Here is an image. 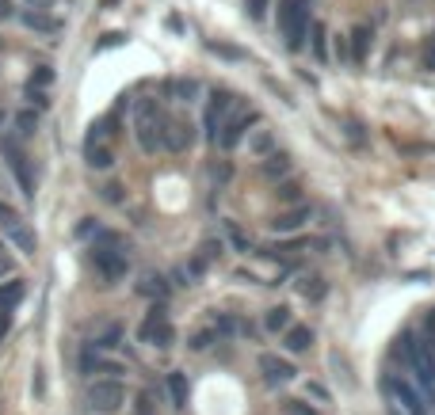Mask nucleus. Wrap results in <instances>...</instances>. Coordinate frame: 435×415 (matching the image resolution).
Wrapping results in <instances>:
<instances>
[{
    "instance_id": "dca6fc26",
    "label": "nucleus",
    "mask_w": 435,
    "mask_h": 415,
    "mask_svg": "<svg viewBox=\"0 0 435 415\" xmlns=\"http://www.w3.org/2000/svg\"><path fill=\"white\" fill-rule=\"evenodd\" d=\"M263 328L267 332H290V309L287 305H275V309H267V317H263Z\"/></svg>"
},
{
    "instance_id": "72a5a7b5",
    "label": "nucleus",
    "mask_w": 435,
    "mask_h": 415,
    "mask_svg": "<svg viewBox=\"0 0 435 415\" xmlns=\"http://www.w3.org/2000/svg\"><path fill=\"white\" fill-rule=\"evenodd\" d=\"M424 328H427V347H432V350H435V309H432V312H427Z\"/></svg>"
},
{
    "instance_id": "423d86ee",
    "label": "nucleus",
    "mask_w": 435,
    "mask_h": 415,
    "mask_svg": "<svg viewBox=\"0 0 435 415\" xmlns=\"http://www.w3.org/2000/svg\"><path fill=\"white\" fill-rule=\"evenodd\" d=\"M92 263H96V270L107 278V282H115V278H123L126 270H130L126 252H119L115 244H92Z\"/></svg>"
},
{
    "instance_id": "4c0bfd02",
    "label": "nucleus",
    "mask_w": 435,
    "mask_h": 415,
    "mask_svg": "<svg viewBox=\"0 0 435 415\" xmlns=\"http://www.w3.org/2000/svg\"><path fill=\"white\" fill-rule=\"evenodd\" d=\"M12 270H16V263H12L8 255L0 252V278H4V275H12Z\"/></svg>"
},
{
    "instance_id": "f257e3e1",
    "label": "nucleus",
    "mask_w": 435,
    "mask_h": 415,
    "mask_svg": "<svg viewBox=\"0 0 435 415\" xmlns=\"http://www.w3.org/2000/svg\"><path fill=\"white\" fill-rule=\"evenodd\" d=\"M279 27L290 50H302L305 31H310V0H283L279 4Z\"/></svg>"
},
{
    "instance_id": "6e6552de",
    "label": "nucleus",
    "mask_w": 435,
    "mask_h": 415,
    "mask_svg": "<svg viewBox=\"0 0 435 415\" xmlns=\"http://www.w3.org/2000/svg\"><path fill=\"white\" fill-rule=\"evenodd\" d=\"M386 389L394 392V400L405 407V415H424V400H420V392L412 389V385L405 381V377H397V374H394V377H386Z\"/></svg>"
},
{
    "instance_id": "1a4fd4ad",
    "label": "nucleus",
    "mask_w": 435,
    "mask_h": 415,
    "mask_svg": "<svg viewBox=\"0 0 435 415\" xmlns=\"http://www.w3.org/2000/svg\"><path fill=\"white\" fill-rule=\"evenodd\" d=\"M260 370H263V381L267 385H287L294 381V366L279 354H260Z\"/></svg>"
},
{
    "instance_id": "f8f14e48",
    "label": "nucleus",
    "mask_w": 435,
    "mask_h": 415,
    "mask_svg": "<svg viewBox=\"0 0 435 415\" xmlns=\"http://www.w3.org/2000/svg\"><path fill=\"white\" fill-rule=\"evenodd\" d=\"M252 123H256V114H241V118H233V123L225 126L222 134H218V145H222V149H233L241 138H245V130H248Z\"/></svg>"
},
{
    "instance_id": "0eeeda50",
    "label": "nucleus",
    "mask_w": 435,
    "mask_h": 415,
    "mask_svg": "<svg viewBox=\"0 0 435 415\" xmlns=\"http://www.w3.org/2000/svg\"><path fill=\"white\" fill-rule=\"evenodd\" d=\"M195 141V126L188 118H165V130H161V145H168L172 153H183Z\"/></svg>"
},
{
    "instance_id": "39448f33",
    "label": "nucleus",
    "mask_w": 435,
    "mask_h": 415,
    "mask_svg": "<svg viewBox=\"0 0 435 415\" xmlns=\"http://www.w3.org/2000/svg\"><path fill=\"white\" fill-rule=\"evenodd\" d=\"M141 343H149V347H172L176 343V328L172 320H168L165 309H149L145 324H141Z\"/></svg>"
},
{
    "instance_id": "a878e982",
    "label": "nucleus",
    "mask_w": 435,
    "mask_h": 415,
    "mask_svg": "<svg viewBox=\"0 0 435 415\" xmlns=\"http://www.w3.org/2000/svg\"><path fill=\"white\" fill-rule=\"evenodd\" d=\"M214 339H222V335H218V328H203V332L191 335V350H206Z\"/></svg>"
},
{
    "instance_id": "4be33fe9",
    "label": "nucleus",
    "mask_w": 435,
    "mask_h": 415,
    "mask_svg": "<svg viewBox=\"0 0 435 415\" xmlns=\"http://www.w3.org/2000/svg\"><path fill=\"white\" fill-rule=\"evenodd\" d=\"M138 290L145 293V297H161V301L168 297V286H165V278H161V275H145V278H141V286H138Z\"/></svg>"
},
{
    "instance_id": "f03ea898",
    "label": "nucleus",
    "mask_w": 435,
    "mask_h": 415,
    "mask_svg": "<svg viewBox=\"0 0 435 415\" xmlns=\"http://www.w3.org/2000/svg\"><path fill=\"white\" fill-rule=\"evenodd\" d=\"M401 347H405V359H409L412 374L420 377V385L435 389V350L427 347V343H420L412 332H405V335H401Z\"/></svg>"
},
{
    "instance_id": "473e14b6",
    "label": "nucleus",
    "mask_w": 435,
    "mask_h": 415,
    "mask_svg": "<svg viewBox=\"0 0 435 415\" xmlns=\"http://www.w3.org/2000/svg\"><path fill=\"white\" fill-rule=\"evenodd\" d=\"M12 221H19V213H16V210H12V206H8V202H0V225L8 228V225H12Z\"/></svg>"
},
{
    "instance_id": "aec40b11",
    "label": "nucleus",
    "mask_w": 435,
    "mask_h": 415,
    "mask_svg": "<svg viewBox=\"0 0 435 415\" xmlns=\"http://www.w3.org/2000/svg\"><path fill=\"white\" fill-rule=\"evenodd\" d=\"M370 39H374V34H370V27H355V31H352V57H355V61H367Z\"/></svg>"
},
{
    "instance_id": "f704fd0d",
    "label": "nucleus",
    "mask_w": 435,
    "mask_h": 415,
    "mask_svg": "<svg viewBox=\"0 0 435 415\" xmlns=\"http://www.w3.org/2000/svg\"><path fill=\"white\" fill-rule=\"evenodd\" d=\"M263 8H267V0H248V16H252V19H260Z\"/></svg>"
},
{
    "instance_id": "bb28decb",
    "label": "nucleus",
    "mask_w": 435,
    "mask_h": 415,
    "mask_svg": "<svg viewBox=\"0 0 435 415\" xmlns=\"http://www.w3.org/2000/svg\"><path fill=\"white\" fill-rule=\"evenodd\" d=\"M23 23H27V27H34V31H54V19H46L42 12H27Z\"/></svg>"
},
{
    "instance_id": "f3484780",
    "label": "nucleus",
    "mask_w": 435,
    "mask_h": 415,
    "mask_svg": "<svg viewBox=\"0 0 435 415\" xmlns=\"http://www.w3.org/2000/svg\"><path fill=\"white\" fill-rule=\"evenodd\" d=\"M195 92H199V84L191 81V76H188V81L180 76V81H168V84H165V96H168V99H180V103H183V99L191 103V99H195Z\"/></svg>"
},
{
    "instance_id": "cd10ccee",
    "label": "nucleus",
    "mask_w": 435,
    "mask_h": 415,
    "mask_svg": "<svg viewBox=\"0 0 435 415\" xmlns=\"http://www.w3.org/2000/svg\"><path fill=\"white\" fill-rule=\"evenodd\" d=\"M225 233H230V240H233V244H237V248H241V252H248V248H252V244H248V236H245V233H241V228H237V225H233V221H225Z\"/></svg>"
},
{
    "instance_id": "2eb2a0df",
    "label": "nucleus",
    "mask_w": 435,
    "mask_h": 415,
    "mask_svg": "<svg viewBox=\"0 0 435 415\" xmlns=\"http://www.w3.org/2000/svg\"><path fill=\"white\" fill-rule=\"evenodd\" d=\"M4 153H8V160H12V168H16L19 183H23V195H34V191H31V175H27V156L19 153V149L12 145V141H8V145H4Z\"/></svg>"
},
{
    "instance_id": "7ed1b4c3",
    "label": "nucleus",
    "mask_w": 435,
    "mask_h": 415,
    "mask_svg": "<svg viewBox=\"0 0 435 415\" xmlns=\"http://www.w3.org/2000/svg\"><path fill=\"white\" fill-rule=\"evenodd\" d=\"M134 126H138V145L145 153H156L161 145V126H165V114L156 111L153 99H141L138 111H134Z\"/></svg>"
},
{
    "instance_id": "c9c22d12",
    "label": "nucleus",
    "mask_w": 435,
    "mask_h": 415,
    "mask_svg": "<svg viewBox=\"0 0 435 415\" xmlns=\"http://www.w3.org/2000/svg\"><path fill=\"white\" fill-rule=\"evenodd\" d=\"M267 145H271L267 130H263V134H256V141H252V149H256V153H267Z\"/></svg>"
},
{
    "instance_id": "9b49d317",
    "label": "nucleus",
    "mask_w": 435,
    "mask_h": 415,
    "mask_svg": "<svg viewBox=\"0 0 435 415\" xmlns=\"http://www.w3.org/2000/svg\"><path fill=\"white\" fill-rule=\"evenodd\" d=\"M310 217V206H294V210H283L271 217V233H294L302 228V221Z\"/></svg>"
},
{
    "instance_id": "a211bd4d",
    "label": "nucleus",
    "mask_w": 435,
    "mask_h": 415,
    "mask_svg": "<svg viewBox=\"0 0 435 415\" xmlns=\"http://www.w3.org/2000/svg\"><path fill=\"white\" fill-rule=\"evenodd\" d=\"M81 366H84V374H96V370H103V374H123V370H119L115 362H103V359H99V354H96V350H92V347L84 350Z\"/></svg>"
},
{
    "instance_id": "6ab92c4d",
    "label": "nucleus",
    "mask_w": 435,
    "mask_h": 415,
    "mask_svg": "<svg viewBox=\"0 0 435 415\" xmlns=\"http://www.w3.org/2000/svg\"><path fill=\"white\" fill-rule=\"evenodd\" d=\"M290 171V156L287 153H271L267 160H263V175L267 180H279V175H287Z\"/></svg>"
},
{
    "instance_id": "20e7f679",
    "label": "nucleus",
    "mask_w": 435,
    "mask_h": 415,
    "mask_svg": "<svg viewBox=\"0 0 435 415\" xmlns=\"http://www.w3.org/2000/svg\"><path fill=\"white\" fill-rule=\"evenodd\" d=\"M123 400H126V389L115 381V377H103V381H92L88 385V404H92V412H99V415L119 412Z\"/></svg>"
},
{
    "instance_id": "a19ab883",
    "label": "nucleus",
    "mask_w": 435,
    "mask_h": 415,
    "mask_svg": "<svg viewBox=\"0 0 435 415\" xmlns=\"http://www.w3.org/2000/svg\"><path fill=\"white\" fill-rule=\"evenodd\" d=\"M427 69H435V39H432V50H427Z\"/></svg>"
},
{
    "instance_id": "79ce46f5",
    "label": "nucleus",
    "mask_w": 435,
    "mask_h": 415,
    "mask_svg": "<svg viewBox=\"0 0 435 415\" xmlns=\"http://www.w3.org/2000/svg\"><path fill=\"white\" fill-rule=\"evenodd\" d=\"M0 123H4V114H0Z\"/></svg>"
},
{
    "instance_id": "c85d7f7f",
    "label": "nucleus",
    "mask_w": 435,
    "mask_h": 415,
    "mask_svg": "<svg viewBox=\"0 0 435 415\" xmlns=\"http://www.w3.org/2000/svg\"><path fill=\"white\" fill-rule=\"evenodd\" d=\"M16 126H19V134H23V138H31V134H34V126H39V118H34L31 111H23V114L16 118Z\"/></svg>"
},
{
    "instance_id": "9d476101",
    "label": "nucleus",
    "mask_w": 435,
    "mask_h": 415,
    "mask_svg": "<svg viewBox=\"0 0 435 415\" xmlns=\"http://www.w3.org/2000/svg\"><path fill=\"white\" fill-rule=\"evenodd\" d=\"M230 107H233L230 92H214L210 96V107H206V134H210V141H218V126H222V118H225Z\"/></svg>"
},
{
    "instance_id": "c756f323",
    "label": "nucleus",
    "mask_w": 435,
    "mask_h": 415,
    "mask_svg": "<svg viewBox=\"0 0 435 415\" xmlns=\"http://www.w3.org/2000/svg\"><path fill=\"white\" fill-rule=\"evenodd\" d=\"M313 54L325 61V23H313Z\"/></svg>"
},
{
    "instance_id": "ddd939ff",
    "label": "nucleus",
    "mask_w": 435,
    "mask_h": 415,
    "mask_svg": "<svg viewBox=\"0 0 435 415\" xmlns=\"http://www.w3.org/2000/svg\"><path fill=\"white\" fill-rule=\"evenodd\" d=\"M4 233L12 236V244H16V248H19V252H23V255H31V252H34V233H31V228L23 225V221H12V225L4 228Z\"/></svg>"
},
{
    "instance_id": "b1692460",
    "label": "nucleus",
    "mask_w": 435,
    "mask_h": 415,
    "mask_svg": "<svg viewBox=\"0 0 435 415\" xmlns=\"http://www.w3.org/2000/svg\"><path fill=\"white\" fill-rule=\"evenodd\" d=\"M298 293L310 297V301H317V297H325V282L321 278H298Z\"/></svg>"
},
{
    "instance_id": "4468645a",
    "label": "nucleus",
    "mask_w": 435,
    "mask_h": 415,
    "mask_svg": "<svg viewBox=\"0 0 435 415\" xmlns=\"http://www.w3.org/2000/svg\"><path fill=\"white\" fill-rule=\"evenodd\" d=\"M283 343H287V350H290V354H302V350H310L313 332H310V328H298V324H290V332L283 335Z\"/></svg>"
},
{
    "instance_id": "7c9ffc66",
    "label": "nucleus",
    "mask_w": 435,
    "mask_h": 415,
    "mask_svg": "<svg viewBox=\"0 0 435 415\" xmlns=\"http://www.w3.org/2000/svg\"><path fill=\"white\" fill-rule=\"evenodd\" d=\"M298 191H302V187H298V183H283V187L275 191V195H279L283 202H298Z\"/></svg>"
},
{
    "instance_id": "e433bc0d",
    "label": "nucleus",
    "mask_w": 435,
    "mask_h": 415,
    "mask_svg": "<svg viewBox=\"0 0 435 415\" xmlns=\"http://www.w3.org/2000/svg\"><path fill=\"white\" fill-rule=\"evenodd\" d=\"M8 328H12V309H4V312H0V339L8 335Z\"/></svg>"
},
{
    "instance_id": "ea45409f",
    "label": "nucleus",
    "mask_w": 435,
    "mask_h": 415,
    "mask_svg": "<svg viewBox=\"0 0 435 415\" xmlns=\"http://www.w3.org/2000/svg\"><path fill=\"white\" fill-rule=\"evenodd\" d=\"M12 16V4H8V0H0V19H8Z\"/></svg>"
},
{
    "instance_id": "393cba45",
    "label": "nucleus",
    "mask_w": 435,
    "mask_h": 415,
    "mask_svg": "<svg viewBox=\"0 0 435 415\" xmlns=\"http://www.w3.org/2000/svg\"><path fill=\"white\" fill-rule=\"evenodd\" d=\"M23 297V282H8V286H0V309H12V305Z\"/></svg>"
},
{
    "instance_id": "58836bf2",
    "label": "nucleus",
    "mask_w": 435,
    "mask_h": 415,
    "mask_svg": "<svg viewBox=\"0 0 435 415\" xmlns=\"http://www.w3.org/2000/svg\"><path fill=\"white\" fill-rule=\"evenodd\" d=\"M138 415H149V396H145V392L138 396Z\"/></svg>"
},
{
    "instance_id": "5701e85b",
    "label": "nucleus",
    "mask_w": 435,
    "mask_h": 415,
    "mask_svg": "<svg viewBox=\"0 0 435 415\" xmlns=\"http://www.w3.org/2000/svg\"><path fill=\"white\" fill-rule=\"evenodd\" d=\"M88 164L103 171V168H111V164H115V153H111L107 145H88Z\"/></svg>"
},
{
    "instance_id": "412c9836",
    "label": "nucleus",
    "mask_w": 435,
    "mask_h": 415,
    "mask_svg": "<svg viewBox=\"0 0 435 415\" xmlns=\"http://www.w3.org/2000/svg\"><path fill=\"white\" fill-rule=\"evenodd\" d=\"M168 392H172V407H188V377L168 374Z\"/></svg>"
},
{
    "instance_id": "2f4dec72",
    "label": "nucleus",
    "mask_w": 435,
    "mask_h": 415,
    "mask_svg": "<svg viewBox=\"0 0 435 415\" xmlns=\"http://www.w3.org/2000/svg\"><path fill=\"white\" fill-rule=\"evenodd\" d=\"M287 415H321V412H313V407L302 404V400H290V404H287Z\"/></svg>"
}]
</instances>
